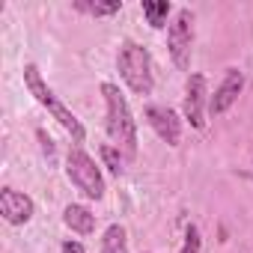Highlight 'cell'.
<instances>
[{"label":"cell","mask_w":253,"mask_h":253,"mask_svg":"<svg viewBox=\"0 0 253 253\" xmlns=\"http://www.w3.org/2000/svg\"><path fill=\"white\" fill-rule=\"evenodd\" d=\"M101 95H104V107H107L104 128H107L110 140L116 143V149L134 158L137 155V122H134L128 101H125V95L119 92L116 84H101Z\"/></svg>","instance_id":"cell-1"},{"label":"cell","mask_w":253,"mask_h":253,"mask_svg":"<svg viewBox=\"0 0 253 253\" xmlns=\"http://www.w3.org/2000/svg\"><path fill=\"white\" fill-rule=\"evenodd\" d=\"M116 69L122 75V81L128 84V89L134 95H152L155 89V78H152V57L143 45L137 42H122L119 57H116Z\"/></svg>","instance_id":"cell-2"},{"label":"cell","mask_w":253,"mask_h":253,"mask_svg":"<svg viewBox=\"0 0 253 253\" xmlns=\"http://www.w3.org/2000/svg\"><path fill=\"white\" fill-rule=\"evenodd\" d=\"M24 84H27V89H30V95L42 104V107H48V113L63 125V128L72 134V140L75 143H84V137H86V131H84V125H81V119L54 95V89L42 81V75H39V69L33 66V63H27L24 66Z\"/></svg>","instance_id":"cell-3"},{"label":"cell","mask_w":253,"mask_h":253,"mask_svg":"<svg viewBox=\"0 0 253 253\" xmlns=\"http://www.w3.org/2000/svg\"><path fill=\"white\" fill-rule=\"evenodd\" d=\"M66 176L69 182L89 200H101L104 197V179H101V170L95 164L92 155H86L81 146H72L69 155H66Z\"/></svg>","instance_id":"cell-4"},{"label":"cell","mask_w":253,"mask_h":253,"mask_svg":"<svg viewBox=\"0 0 253 253\" xmlns=\"http://www.w3.org/2000/svg\"><path fill=\"white\" fill-rule=\"evenodd\" d=\"M167 51L176 63V69H188L191 66V51H194V12L191 9H179L170 30H167Z\"/></svg>","instance_id":"cell-5"},{"label":"cell","mask_w":253,"mask_h":253,"mask_svg":"<svg viewBox=\"0 0 253 253\" xmlns=\"http://www.w3.org/2000/svg\"><path fill=\"white\" fill-rule=\"evenodd\" d=\"M146 119L155 128V134L167 143V146H179L182 143V119L173 107L167 104H149L146 107Z\"/></svg>","instance_id":"cell-6"},{"label":"cell","mask_w":253,"mask_h":253,"mask_svg":"<svg viewBox=\"0 0 253 253\" xmlns=\"http://www.w3.org/2000/svg\"><path fill=\"white\" fill-rule=\"evenodd\" d=\"M241 89H244V75L238 72V69H226V78H223V84L214 89V95L209 98V113L211 116H220V113H226L235 101H238V95H241Z\"/></svg>","instance_id":"cell-7"},{"label":"cell","mask_w":253,"mask_h":253,"mask_svg":"<svg viewBox=\"0 0 253 253\" xmlns=\"http://www.w3.org/2000/svg\"><path fill=\"white\" fill-rule=\"evenodd\" d=\"M0 211H3V217L12 226H24L33 217L36 206H33V200L27 194H21L15 188H3V191H0Z\"/></svg>","instance_id":"cell-8"},{"label":"cell","mask_w":253,"mask_h":253,"mask_svg":"<svg viewBox=\"0 0 253 253\" xmlns=\"http://www.w3.org/2000/svg\"><path fill=\"white\" fill-rule=\"evenodd\" d=\"M206 78L200 72L188 75V86H185V119L194 125V128H203L206 125Z\"/></svg>","instance_id":"cell-9"},{"label":"cell","mask_w":253,"mask_h":253,"mask_svg":"<svg viewBox=\"0 0 253 253\" xmlns=\"http://www.w3.org/2000/svg\"><path fill=\"white\" fill-rule=\"evenodd\" d=\"M63 223L78 235H92L95 232V214L81 203H69L63 209Z\"/></svg>","instance_id":"cell-10"},{"label":"cell","mask_w":253,"mask_h":253,"mask_svg":"<svg viewBox=\"0 0 253 253\" xmlns=\"http://www.w3.org/2000/svg\"><path fill=\"white\" fill-rule=\"evenodd\" d=\"M101 253H128V232L122 223H110L101 238Z\"/></svg>","instance_id":"cell-11"},{"label":"cell","mask_w":253,"mask_h":253,"mask_svg":"<svg viewBox=\"0 0 253 253\" xmlns=\"http://www.w3.org/2000/svg\"><path fill=\"white\" fill-rule=\"evenodd\" d=\"M143 9V15H146V21H149V27H155V30H161L164 24H167V15H170V3L167 0H158V3H152V0H146V3L140 6Z\"/></svg>","instance_id":"cell-12"},{"label":"cell","mask_w":253,"mask_h":253,"mask_svg":"<svg viewBox=\"0 0 253 253\" xmlns=\"http://www.w3.org/2000/svg\"><path fill=\"white\" fill-rule=\"evenodd\" d=\"M75 9L78 12H86L92 18H104V15H116L122 9L119 0H110V3H89V0H75Z\"/></svg>","instance_id":"cell-13"},{"label":"cell","mask_w":253,"mask_h":253,"mask_svg":"<svg viewBox=\"0 0 253 253\" xmlns=\"http://www.w3.org/2000/svg\"><path fill=\"white\" fill-rule=\"evenodd\" d=\"M203 250V238H200V229L197 226H188L185 229V244L179 253H200Z\"/></svg>","instance_id":"cell-14"},{"label":"cell","mask_w":253,"mask_h":253,"mask_svg":"<svg viewBox=\"0 0 253 253\" xmlns=\"http://www.w3.org/2000/svg\"><path fill=\"white\" fill-rule=\"evenodd\" d=\"M101 158H104V164H107V170H110V173H116V176L122 173V158L116 155V149H113V146H101Z\"/></svg>","instance_id":"cell-15"},{"label":"cell","mask_w":253,"mask_h":253,"mask_svg":"<svg viewBox=\"0 0 253 253\" xmlns=\"http://www.w3.org/2000/svg\"><path fill=\"white\" fill-rule=\"evenodd\" d=\"M63 253H86L81 241H63Z\"/></svg>","instance_id":"cell-16"},{"label":"cell","mask_w":253,"mask_h":253,"mask_svg":"<svg viewBox=\"0 0 253 253\" xmlns=\"http://www.w3.org/2000/svg\"><path fill=\"white\" fill-rule=\"evenodd\" d=\"M39 140H42V146H45V152H48V158H54V146H51V137H48L45 131H39Z\"/></svg>","instance_id":"cell-17"}]
</instances>
